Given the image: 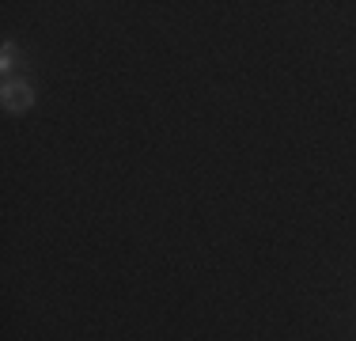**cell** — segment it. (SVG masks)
<instances>
[{
    "instance_id": "obj_1",
    "label": "cell",
    "mask_w": 356,
    "mask_h": 341,
    "mask_svg": "<svg viewBox=\"0 0 356 341\" xmlns=\"http://www.w3.org/2000/svg\"><path fill=\"white\" fill-rule=\"evenodd\" d=\"M0 102H4L8 114H23V110L35 106V88L27 80H4L0 88Z\"/></svg>"
},
{
    "instance_id": "obj_2",
    "label": "cell",
    "mask_w": 356,
    "mask_h": 341,
    "mask_svg": "<svg viewBox=\"0 0 356 341\" xmlns=\"http://www.w3.org/2000/svg\"><path fill=\"white\" fill-rule=\"evenodd\" d=\"M15 61H19V49H15V42H4V49H0V72H12Z\"/></svg>"
}]
</instances>
